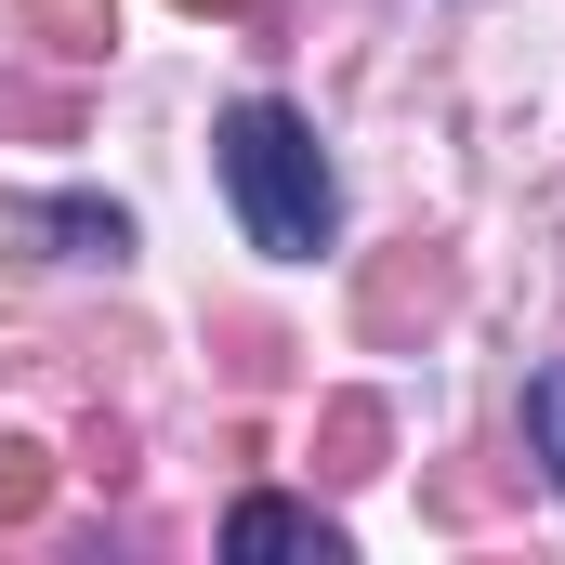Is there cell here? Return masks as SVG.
I'll list each match as a JSON object with an SVG mask.
<instances>
[{
	"label": "cell",
	"mask_w": 565,
	"mask_h": 565,
	"mask_svg": "<svg viewBox=\"0 0 565 565\" xmlns=\"http://www.w3.org/2000/svg\"><path fill=\"white\" fill-rule=\"evenodd\" d=\"M0 237H40L53 264H119L132 250V211L119 198H0Z\"/></svg>",
	"instance_id": "obj_2"
},
{
	"label": "cell",
	"mask_w": 565,
	"mask_h": 565,
	"mask_svg": "<svg viewBox=\"0 0 565 565\" xmlns=\"http://www.w3.org/2000/svg\"><path fill=\"white\" fill-rule=\"evenodd\" d=\"M526 460L553 473V500H565V355H553V369H526Z\"/></svg>",
	"instance_id": "obj_4"
},
{
	"label": "cell",
	"mask_w": 565,
	"mask_h": 565,
	"mask_svg": "<svg viewBox=\"0 0 565 565\" xmlns=\"http://www.w3.org/2000/svg\"><path fill=\"white\" fill-rule=\"evenodd\" d=\"M26 500H40V447H26V434H0V513H26Z\"/></svg>",
	"instance_id": "obj_5"
},
{
	"label": "cell",
	"mask_w": 565,
	"mask_h": 565,
	"mask_svg": "<svg viewBox=\"0 0 565 565\" xmlns=\"http://www.w3.org/2000/svg\"><path fill=\"white\" fill-rule=\"evenodd\" d=\"M211 171H224V211H237V237H250L264 264H316V250L342 237L329 145H316V119L277 106V93H237V106L211 119Z\"/></svg>",
	"instance_id": "obj_1"
},
{
	"label": "cell",
	"mask_w": 565,
	"mask_h": 565,
	"mask_svg": "<svg viewBox=\"0 0 565 565\" xmlns=\"http://www.w3.org/2000/svg\"><path fill=\"white\" fill-rule=\"evenodd\" d=\"M342 565V526L316 513V500H277V487H250L237 513H224V565Z\"/></svg>",
	"instance_id": "obj_3"
}]
</instances>
